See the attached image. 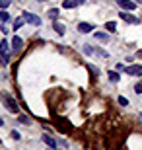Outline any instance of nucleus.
I'll return each mask as SVG.
<instances>
[{
  "label": "nucleus",
  "instance_id": "ddd939ff",
  "mask_svg": "<svg viewBox=\"0 0 142 150\" xmlns=\"http://www.w3.org/2000/svg\"><path fill=\"white\" fill-rule=\"evenodd\" d=\"M105 29H107V31H115V29H117V23L115 22H107L105 23Z\"/></svg>",
  "mask_w": 142,
  "mask_h": 150
},
{
  "label": "nucleus",
  "instance_id": "412c9836",
  "mask_svg": "<svg viewBox=\"0 0 142 150\" xmlns=\"http://www.w3.org/2000/svg\"><path fill=\"white\" fill-rule=\"evenodd\" d=\"M119 103H121V105H123V107H126V105H129V101H126L125 98H123V96H121V98H119Z\"/></svg>",
  "mask_w": 142,
  "mask_h": 150
},
{
  "label": "nucleus",
  "instance_id": "393cba45",
  "mask_svg": "<svg viewBox=\"0 0 142 150\" xmlns=\"http://www.w3.org/2000/svg\"><path fill=\"white\" fill-rule=\"evenodd\" d=\"M136 2H138V4H142V0H136Z\"/></svg>",
  "mask_w": 142,
  "mask_h": 150
},
{
  "label": "nucleus",
  "instance_id": "f257e3e1",
  "mask_svg": "<svg viewBox=\"0 0 142 150\" xmlns=\"http://www.w3.org/2000/svg\"><path fill=\"white\" fill-rule=\"evenodd\" d=\"M0 101L4 103L8 109H10L12 113H20V107H18V103H16V100L12 98L8 92H0Z\"/></svg>",
  "mask_w": 142,
  "mask_h": 150
},
{
  "label": "nucleus",
  "instance_id": "5701e85b",
  "mask_svg": "<svg viewBox=\"0 0 142 150\" xmlns=\"http://www.w3.org/2000/svg\"><path fill=\"white\" fill-rule=\"evenodd\" d=\"M74 2H76V6H78V4H84L86 0H74Z\"/></svg>",
  "mask_w": 142,
  "mask_h": 150
},
{
  "label": "nucleus",
  "instance_id": "6e6552de",
  "mask_svg": "<svg viewBox=\"0 0 142 150\" xmlns=\"http://www.w3.org/2000/svg\"><path fill=\"white\" fill-rule=\"evenodd\" d=\"M43 142L49 146V148H57V146H59V144H57V140L53 139L51 134H43Z\"/></svg>",
  "mask_w": 142,
  "mask_h": 150
},
{
  "label": "nucleus",
  "instance_id": "4468645a",
  "mask_svg": "<svg viewBox=\"0 0 142 150\" xmlns=\"http://www.w3.org/2000/svg\"><path fill=\"white\" fill-rule=\"evenodd\" d=\"M107 76H109V80H111V82H119V80H121V76H119L117 72H109Z\"/></svg>",
  "mask_w": 142,
  "mask_h": 150
},
{
  "label": "nucleus",
  "instance_id": "f8f14e48",
  "mask_svg": "<svg viewBox=\"0 0 142 150\" xmlns=\"http://www.w3.org/2000/svg\"><path fill=\"white\" fill-rule=\"evenodd\" d=\"M23 23H25V20H23V16L22 18H16V22H14V29H20L23 25Z\"/></svg>",
  "mask_w": 142,
  "mask_h": 150
},
{
  "label": "nucleus",
  "instance_id": "20e7f679",
  "mask_svg": "<svg viewBox=\"0 0 142 150\" xmlns=\"http://www.w3.org/2000/svg\"><path fill=\"white\" fill-rule=\"evenodd\" d=\"M0 57H2V61H8V57H10V51H8V41L6 39H2L0 41Z\"/></svg>",
  "mask_w": 142,
  "mask_h": 150
},
{
  "label": "nucleus",
  "instance_id": "aec40b11",
  "mask_svg": "<svg viewBox=\"0 0 142 150\" xmlns=\"http://www.w3.org/2000/svg\"><path fill=\"white\" fill-rule=\"evenodd\" d=\"M134 92H136V94H142V82H138L136 86H134Z\"/></svg>",
  "mask_w": 142,
  "mask_h": 150
},
{
  "label": "nucleus",
  "instance_id": "9d476101",
  "mask_svg": "<svg viewBox=\"0 0 142 150\" xmlns=\"http://www.w3.org/2000/svg\"><path fill=\"white\" fill-rule=\"evenodd\" d=\"M95 39L101 41V43H107V41H109V35L105 33V31H97V33H95Z\"/></svg>",
  "mask_w": 142,
  "mask_h": 150
},
{
  "label": "nucleus",
  "instance_id": "1a4fd4ad",
  "mask_svg": "<svg viewBox=\"0 0 142 150\" xmlns=\"http://www.w3.org/2000/svg\"><path fill=\"white\" fill-rule=\"evenodd\" d=\"M131 76H142V67H126L125 68Z\"/></svg>",
  "mask_w": 142,
  "mask_h": 150
},
{
  "label": "nucleus",
  "instance_id": "6ab92c4d",
  "mask_svg": "<svg viewBox=\"0 0 142 150\" xmlns=\"http://www.w3.org/2000/svg\"><path fill=\"white\" fill-rule=\"evenodd\" d=\"M10 4H12L10 0H0V8H2V10H4V8H8Z\"/></svg>",
  "mask_w": 142,
  "mask_h": 150
},
{
  "label": "nucleus",
  "instance_id": "0eeeda50",
  "mask_svg": "<svg viewBox=\"0 0 142 150\" xmlns=\"http://www.w3.org/2000/svg\"><path fill=\"white\" fill-rule=\"evenodd\" d=\"M121 20H125L126 23H140V20H136V18L132 16V14H129V12H121Z\"/></svg>",
  "mask_w": 142,
  "mask_h": 150
},
{
  "label": "nucleus",
  "instance_id": "b1692460",
  "mask_svg": "<svg viewBox=\"0 0 142 150\" xmlns=\"http://www.w3.org/2000/svg\"><path fill=\"white\" fill-rule=\"evenodd\" d=\"M136 57H138V59H142V49H140V51L136 53Z\"/></svg>",
  "mask_w": 142,
  "mask_h": 150
},
{
  "label": "nucleus",
  "instance_id": "f3484780",
  "mask_svg": "<svg viewBox=\"0 0 142 150\" xmlns=\"http://www.w3.org/2000/svg\"><path fill=\"white\" fill-rule=\"evenodd\" d=\"M62 6H64V8H74V0H64V2H62Z\"/></svg>",
  "mask_w": 142,
  "mask_h": 150
},
{
  "label": "nucleus",
  "instance_id": "f03ea898",
  "mask_svg": "<svg viewBox=\"0 0 142 150\" xmlns=\"http://www.w3.org/2000/svg\"><path fill=\"white\" fill-rule=\"evenodd\" d=\"M117 4H119V8L121 10H125V12H131V10H134L136 8V2H132V0H117Z\"/></svg>",
  "mask_w": 142,
  "mask_h": 150
},
{
  "label": "nucleus",
  "instance_id": "423d86ee",
  "mask_svg": "<svg viewBox=\"0 0 142 150\" xmlns=\"http://www.w3.org/2000/svg\"><path fill=\"white\" fill-rule=\"evenodd\" d=\"M93 29H95L93 23H86V22L78 23V31H80V33H90V31H93Z\"/></svg>",
  "mask_w": 142,
  "mask_h": 150
},
{
  "label": "nucleus",
  "instance_id": "a211bd4d",
  "mask_svg": "<svg viewBox=\"0 0 142 150\" xmlns=\"http://www.w3.org/2000/svg\"><path fill=\"white\" fill-rule=\"evenodd\" d=\"M47 16H49V18H57V16H59V10H57V8H53V10L47 12Z\"/></svg>",
  "mask_w": 142,
  "mask_h": 150
},
{
  "label": "nucleus",
  "instance_id": "dca6fc26",
  "mask_svg": "<svg viewBox=\"0 0 142 150\" xmlns=\"http://www.w3.org/2000/svg\"><path fill=\"white\" fill-rule=\"evenodd\" d=\"M93 47H90V45H84V53H86V55H93Z\"/></svg>",
  "mask_w": 142,
  "mask_h": 150
},
{
  "label": "nucleus",
  "instance_id": "a878e982",
  "mask_svg": "<svg viewBox=\"0 0 142 150\" xmlns=\"http://www.w3.org/2000/svg\"><path fill=\"white\" fill-rule=\"evenodd\" d=\"M41 2H45V0H41Z\"/></svg>",
  "mask_w": 142,
  "mask_h": 150
},
{
  "label": "nucleus",
  "instance_id": "39448f33",
  "mask_svg": "<svg viewBox=\"0 0 142 150\" xmlns=\"http://www.w3.org/2000/svg\"><path fill=\"white\" fill-rule=\"evenodd\" d=\"M22 47H23L22 37H20V35H14V37H12V51H14V53H20Z\"/></svg>",
  "mask_w": 142,
  "mask_h": 150
},
{
  "label": "nucleus",
  "instance_id": "2eb2a0df",
  "mask_svg": "<svg viewBox=\"0 0 142 150\" xmlns=\"http://www.w3.org/2000/svg\"><path fill=\"white\" fill-rule=\"evenodd\" d=\"M0 22H10V14L8 12H0Z\"/></svg>",
  "mask_w": 142,
  "mask_h": 150
},
{
  "label": "nucleus",
  "instance_id": "9b49d317",
  "mask_svg": "<svg viewBox=\"0 0 142 150\" xmlns=\"http://www.w3.org/2000/svg\"><path fill=\"white\" fill-rule=\"evenodd\" d=\"M53 28H55V31H57L59 35H64V25H62V23L55 22V23H53Z\"/></svg>",
  "mask_w": 142,
  "mask_h": 150
},
{
  "label": "nucleus",
  "instance_id": "7ed1b4c3",
  "mask_svg": "<svg viewBox=\"0 0 142 150\" xmlns=\"http://www.w3.org/2000/svg\"><path fill=\"white\" fill-rule=\"evenodd\" d=\"M23 20L28 23H31V25H41V18L31 14V12H23Z\"/></svg>",
  "mask_w": 142,
  "mask_h": 150
},
{
  "label": "nucleus",
  "instance_id": "4be33fe9",
  "mask_svg": "<svg viewBox=\"0 0 142 150\" xmlns=\"http://www.w3.org/2000/svg\"><path fill=\"white\" fill-rule=\"evenodd\" d=\"M20 121H22V123H29V117H25V115H22V117H20Z\"/></svg>",
  "mask_w": 142,
  "mask_h": 150
}]
</instances>
